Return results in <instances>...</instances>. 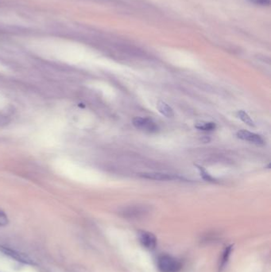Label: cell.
I'll list each match as a JSON object with an SVG mask.
<instances>
[{
  "instance_id": "6da1fadb",
  "label": "cell",
  "mask_w": 271,
  "mask_h": 272,
  "mask_svg": "<svg viewBox=\"0 0 271 272\" xmlns=\"http://www.w3.org/2000/svg\"><path fill=\"white\" fill-rule=\"evenodd\" d=\"M157 267L160 272H179L182 264L173 255L162 254L157 259Z\"/></svg>"
},
{
  "instance_id": "7a4b0ae2",
  "label": "cell",
  "mask_w": 271,
  "mask_h": 272,
  "mask_svg": "<svg viewBox=\"0 0 271 272\" xmlns=\"http://www.w3.org/2000/svg\"><path fill=\"white\" fill-rule=\"evenodd\" d=\"M150 208L146 205H130L122 209L119 212V214L123 218L128 219H138V218L145 217L149 214Z\"/></svg>"
},
{
  "instance_id": "3957f363",
  "label": "cell",
  "mask_w": 271,
  "mask_h": 272,
  "mask_svg": "<svg viewBox=\"0 0 271 272\" xmlns=\"http://www.w3.org/2000/svg\"><path fill=\"white\" fill-rule=\"evenodd\" d=\"M132 123L135 128L147 133H156L159 130V125L150 118L138 116L134 118Z\"/></svg>"
},
{
  "instance_id": "277c9868",
  "label": "cell",
  "mask_w": 271,
  "mask_h": 272,
  "mask_svg": "<svg viewBox=\"0 0 271 272\" xmlns=\"http://www.w3.org/2000/svg\"><path fill=\"white\" fill-rule=\"evenodd\" d=\"M0 251L4 254L6 256L11 258L15 261L19 262L22 264H27V265H33V260L29 255L23 253L21 251H17L15 249H12L11 247H5V246H0Z\"/></svg>"
},
{
  "instance_id": "5b68a950",
  "label": "cell",
  "mask_w": 271,
  "mask_h": 272,
  "mask_svg": "<svg viewBox=\"0 0 271 272\" xmlns=\"http://www.w3.org/2000/svg\"><path fill=\"white\" fill-rule=\"evenodd\" d=\"M138 239L139 243L146 249L155 250L158 245V239L154 233L148 231L140 230L138 233Z\"/></svg>"
},
{
  "instance_id": "8992f818",
  "label": "cell",
  "mask_w": 271,
  "mask_h": 272,
  "mask_svg": "<svg viewBox=\"0 0 271 272\" xmlns=\"http://www.w3.org/2000/svg\"><path fill=\"white\" fill-rule=\"evenodd\" d=\"M140 178L144 179H148V180L160 181H175L183 180L184 178L180 176L174 175L171 174H165V173H161V172H142L138 174Z\"/></svg>"
},
{
  "instance_id": "52a82bcc",
  "label": "cell",
  "mask_w": 271,
  "mask_h": 272,
  "mask_svg": "<svg viewBox=\"0 0 271 272\" xmlns=\"http://www.w3.org/2000/svg\"><path fill=\"white\" fill-rule=\"evenodd\" d=\"M238 138L242 140L247 141V142H252L256 145L264 144V140L259 135L252 133L246 130L239 131L237 132Z\"/></svg>"
},
{
  "instance_id": "ba28073f",
  "label": "cell",
  "mask_w": 271,
  "mask_h": 272,
  "mask_svg": "<svg viewBox=\"0 0 271 272\" xmlns=\"http://www.w3.org/2000/svg\"><path fill=\"white\" fill-rule=\"evenodd\" d=\"M157 109L162 115L167 118H172L174 116L173 109L164 101H159L157 103Z\"/></svg>"
},
{
  "instance_id": "9c48e42d",
  "label": "cell",
  "mask_w": 271,
  "mask_h": 272,
  "mask_svg": "<svg viewBox=\"0 0 271 272\" xmlns=\"http://www.w3.org/2000/svg\"><path fill=\"white\" fill-rule=\"evenodd\" d=\"M195 128L200 131L211 132V131L215 130L217 125L213 122H199L195 124Z\"/></svg>"
},
{
  "instance_id": "30bf717a",
  "label": "cell",
  "mask_w": 271,
  "mask_h": 272,
  "mask_svg": "<svg viewBox=\"0 0 271 272\" xmlns=\"http://www.w3.org/2000/svg\"><path fill=\"white\" fill-rule=\"evenodd\" d=\"M236 115H237V117L239 119H241L244 122V124L250 126V127H255V122L253 121V119L250 117V115L246 113V111H243V110L238 111Z\"/></svg>"
},
{
  "instance_id": "8fae6325",
  "label": "cell",
  "mask_w": 271,
  "mask_h": 272,
  "mask_svg": "<svg viewBox=\"0 0 271 272\" xmlns=\"http://www.w3.org/2000/svg\"><path fill=\"white\" fill-rule=\"evenodd\" d=\"M196 166H197V169H198L199 171H200V176L202 177L204 180L206 181V182H217V181L215 180V178H213V177L205 170V168L202 167V166H200V165H196Z\"/></svg>"
},
{
  "instance_id": "7c38bea8",
  "label": "cell",
  "mask_w": 271,
  "mask_h": 272,
  "mask_svg": "<svg viewBox=\"0 0 271 272\" xmlns=\"http://www.w3.org/2000/svg\"><path fill=\"white\" fill-rule=\"evenodd\" d=\"M232 246H229L226 248L225 251L223 252V257H222L221 264H220V266L219 268H223L225 267L227 262L229 260L230 255L232 253Z\"/></svg>"
},
{
  "instance_id": "4fadbf2b",
  "label": "cell",
  "mask_w": 271,
  "mask_h": 272,
  "mask_svg": "<svg viewBox=\"0 0 271 272\" xmlns=\"http://www.w3.org/2000/svg\"><path fill=\"white\" fill-rule=\"evenodd\" d=\"M9 223V219L4 212L0 210V227H4Z\"/></svg>"
},
{
  "instance_id": "5bb4252c",
  "label": "cell",
  "mask_w": 271,
  "mask_h": 272,
  "mask_svg": "<svg viewBox=\"0 0 271 272\" xmlns=\"http://www.w3.org/2000/svg\"><path fill=\"white\" fill-rule=\"evenodd\" d=\"M249 1L255 4L260 5V6H268L271 2L270 0H249Z\"/></svg>"
}]
</instances>
